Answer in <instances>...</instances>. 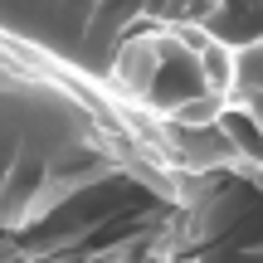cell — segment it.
<instances>
[{"label":"cell","instance_id":"1","mask_svg":"<svg viewBox=\"0 0 263 263\" xmlns=\"http://www.w3.org/2000/svg\"><path fill=\"white\" fill-rule=\"evenodd\" d=\"M83 68L0 29V229L34 224L117 171V127L78 83ZM93 78V73H88Z\"/></svg>","mask_w":263,"mask_h":263},{"label":"cell","instance_id":"2","mask_svg":"<svg viewBox=\"0 0 263 263\" xmlns=\"http://www.w3.org/2000/svg\"><path fill=\"white\" fill-rule=\"evenodd\" d=\"M161 0H0V29L39 44L44 54L103 78L117 44L151 25Z\"/></svg>","mask_w":263,"mask_h":263}]
</instances>
